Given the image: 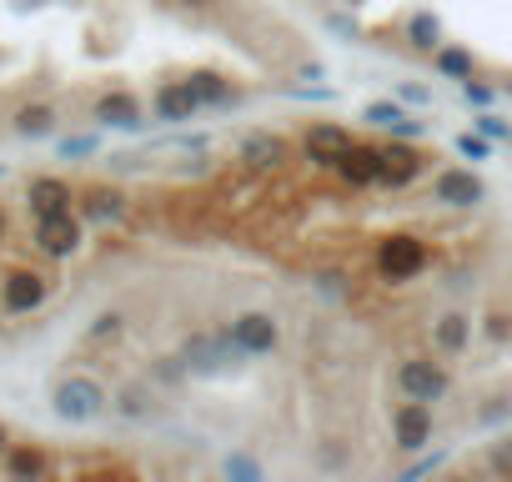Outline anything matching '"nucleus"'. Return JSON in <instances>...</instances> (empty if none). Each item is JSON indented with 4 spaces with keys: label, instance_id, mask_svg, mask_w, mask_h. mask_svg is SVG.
I'll return each mask as SVG.
<instances>
[{
    "label": "nucleus",
    "instance_id": "obj_35",
    "mask_svg": "<svg viewBox=\"0 0 512 482\" xmlns=\"http://www.w3.org/2000/svg\"><path fill=\"white\" fill-rule=\"evenodd\" d=\"M332 31H342V36H357L362 26H357V21H347V16H332Z\"/></svg>",
    "mask_w": 512,
    "mask_h": 482
},
{
    "label": "nucleus",
    "instance_id": "obj_32",
    "mask_svg": "<svg viewBox=\"0 0 512 482\" xmlns=\"http://www.w3.org/2000/svg\"><path fill=\"white\" fill-rule=\"evenodd\" d=\"M397 101H407V106H432V91H427V86H397Z\"/></svg>",
    "mask_w": 512,
    "mask_h": 482
},
{
    "label": "nucleus",
    "instance_id": "obj_17",
    "mask_svg": "<svg viewBox=\"0 0 512 482\" xmlns=\"http://www.w3.org/2000/svg\"><path fill=\"white\" fill-rule=\"evenodd\" d=\"M241 161H246L251 171H282V166L292 161V146H287L282 136H272V131H251V136L241 141Z\"/></svg>",
    "mask_w": 512,
    "mask_h": 482
},
{
    "label": "nucleus",
    "instance_id": "obj_23",
    "mask_svg": "<svg viewBox=\"0 0 512 482\" xmlns=\"http://www.w3.org/2000/svg\"><path fill=\"white\" fill-rule=\"evenodd\" d=\"M402 36H407L412 51H437V46H442V21H437L432 11H412Z\"/></svg>",
    "mask_w": 512,
    "mask_h": 482
},
{
    "label": "nucleus",
    "instance_id": "obj_21",
    "mask_svg": "<svg viewBox=\"0 0 512 482\" xmlns=\"http://www.w3.org/2000/svg\"><path fill=\"white\" fill-rule=\"evenodd\" d=\"M186 86H191V96H196L201 106H216V111L236 101L231 81H226V76H216V71H191V76H186Z\"/></svg>",
    "mask_w": 512,
    "mask_h": 482
},
{
    "label": "nucleus",
    "instance_id": "obj_28",
    "mask_svg": "<svg viewBox=\"0 0 512 482\" xmlns=\"http://www.w3.org/2000/svg\"><path fill=\"white\" fill-rule=\"evenodd\" d=\"M116 412H121V417H146V412H151V407H146V392H141V387H126V392L116 397Z\"/></svg>",
    "mask_w": 512,
    "mask_h": 482
},
{
    "label": "nucleus",
    "instance_id": "obj_2",
    "mask_svg": "<svg viewBox=\"0 0 512 482\" xmlns=\"http://www.w3.org/2000/svg\"><path fill=\"white\" fill-rule=\"evenodd\" d=\"M106 407H111V392H106L96 377H86V372H66V377L51 387V412H56L61 422H71V427L96 422Z\"/></svg>",
    "mask_w": 512,
    "mask_h": 482
},
{
    "label": "nucleus",
    "instance_id": "obj_7",
    "mask_svg": "<svg viewBox=\"0 0 512 482\" xmlns=\"http://www.w3.org/2000/svg\"><path fill=\"white\" fill-rule=\"evenodd\" d=\"M226 332H231L251 357H267V352L282 347V322H277L272 312H241V317H231Z\"/></svg>",
    "mask_w": 512,
    "mask_h": 482
},
{
    "label": "nucleus",
    "instance_id": "obj_19",
    "mask_svg": "<svg viewBox=\"0 0 512 482\" xmlns=\"http://www.w3.org/2000/svg\"><path fill=\"white\" fill-rule=\"evenodd\" d=\"M56 106H46V101H26V106H16V116H11V131L16 136H26V141H46L51 131H56Z\"/></svg>",
    "mask_w": 512,
    "mask_h": 482
},
{
    "label": "nucleus",
    "instance_id": "obj_27",
    "mask_svg": "<svg viewBox=\"0 0 512 482\" xmlns=\"http://www.w3.org/2000/svg\"><path fill=\"white\" fill-rule=\"evenodd\" d=\"M457 151H462L467 161H487V156H492V141H487L482 131H462V136H457Z\"/></svg>",
    "mask_w": 512,
    "mask_h": 482
},
{
    "label": "nucleus",
    "instance_id": "obj_20",
    "mask_svg": "<svg viewBox=\"0 0 512 482\" xmlns=\"http://www.w3.org/2000/svg\"><path fill=\"white\" fill-rule=\"evenodd\" d=\"M467 342H472V317L447 312V317H437V322H432V347H437L442 357H462V352H467Z\"/></svg>",
    "mask_w": 512,
    "mask_h": 482
},
{
    "label": "nucleus",
    "instance_id": "obj_16",
    "mask_svg": "<svg viewBox=\"0 0 512 482\" xmlns=\"http://www.w3.org/2000/svg\"><path fill=\"white\" fill-rule=\"evenodd\" d=\"M362 121L377 126V131H387V136H402V141H422V136H427V126L412 121V116L402 111V101H367Z\"/></svg>",
    "mask_w": 512,
    "mask_h": 482
},
{
    "label": "nucleus",
    "instance_id": "obj_24",
    "mask_svg": "<svg viewBox=\"0 0 512 482\" xmlns=\"http://www.w3.org/2000/svg\"><path fill=\"white\" fill-rule=\"evenodd\" d=\"M432 56H437V71H442L447 81H467V76H472V56H467V51H457V46H437Z\"/></svg>",
    "mask_w": 512,
    "mask_h": 482
},
{
    "label": "nucleus",
    "instance_id": "obj_22",
    "mask_svg": "<svg viewBox=\"0 0 512 482\" xmlns=\"http://www.w3.org/2000/svg\"><path fill=\"white\" fill-rule=\"evenodd\" d=\"M6 472H11V477H46V472H51V457H46L41 447H31V442H21V447L11 442V447H6Z\"/></svg>",
    "mask_w": 512,
    "mask_h": 482
},
{
    "label": "nucleus",
    "instance_id": "obj_9",
    "mask_svg": "<svg viewBox=\"0 0 512 482\" xmlns=\"http://www.w3.org/2000/svg\"><path fill=\"white\" fill-rule=\"evenodd\" d=\"M427 171V161H422V151L412 146V141H402V136H392V146H382V186H392V191H402V186H412L417 176Z\"/></svg>",
    "mask_w": 512,
    "mask_h": 482
},
{
    "label": "nucleus",
    "instance_id": "obj_26",
    "mask_svg": "<svg viewBox=\"0 0 512 482\" xmlns=\"http://www.w3.org/2000/svg\"><path fill=\"white\" fill-rule=\"evenodd\" d=\"M121 327H126V317L121 312H101L91 327H86V342H106V337H121Z\"/></svg>",
    "mask_w": 512,
    "mask_h": 482
},
{
    "label": "nucleus",
    "instance_id": "obj_15",
    "mask_svg": "<svg viewBox=\"0 0 512 482\" xmlns=\"http://www.w3.org/2000/svg\"><path fill=\"white\" fill-rule=\"evenodd\" d=\"M347 186H377V176H382V146H362V141H352L342 156H337V166H332Z\"/></svg>",
    "mask_w": 512,
    "mask_h": 482
},
{
    "label": "nucleus",
    "instance_id": "obj_13",
    "mask_svg": "<svg viewBox=\"0 0 512 482\" xmlns=\"http://www.w3.org/2000/svg\"><path fill=\"white\" fill-rule=\"evenodd\" d=\"M26 206H31V216H56V211L76 206V191H71L66 176H31L26 181Z\"/></svg>",
    "mask_w": 512,
    "mask_h": 482
},
{
    "label": "nucleus",
    "instance_id": "obj_34",
    "mask_svg": "<svg viewBox=\"0 0 512 482\" xmlns=\"http://www.w3.org/2000/svg\"><path fill=\"white\" fill-rule=\"evenodd\" d=\"M492 472H512V437L492 447Z\"/></svg>",
    "mask_w": 512,
    "mask_h": 482
},
{
    "label": "nucleus",
    "instance_id": "obj_31",
    "mask_svg": "<svg viewBox=\"0 0 512 482\" xmlns=\"http://www.w3.org/2000/svg\"><path fill=\"white\" fill-rule=\"evenodd\" d=\"M226 477H262V467L251 457H226Z\"/></svg>",
    "mask_w": 512,
    "mask_h": 482
},
{
    "label": "nucleus",
    "instance_id": "obj_8",
    "mask_svg": "<svg viewBox=\"0 0 512 482\" xmlns=\"http://www.w3.org/2000/svg\"><path fill=\"white\" fill-rule=\"evenodd\" d=\"M392 442H397L402 452H417V447H427V442H432V402H417V397H407V402L392 412Z\"/></svg>",
    "mask_w": 512,
    "mask_h": 482
},
{
    "label": "nucleus",
    "instance_id": "obj_1",
    "mask_svg": "<svg viewBox=\"0 0 512 482\" xmlns=\"http://www.w3.org/2000/svg\"><path fill=\"white\" fill-rule=\"evenodd\" d=\"M176 357H181L186 377H226V372H236V367L251 362V352L231 332H196V337L181 342Z\"/></svg>",
    "mask_w": 512,
    "mask_h": 482
},
{
    "label": "nucleus",
    "instance_id": "obj_30",
    "mask_svg": "<svg viewBox=\"0 0 512 482\" xmlns=\"http://www.w3.org/2000/svg\"><path fill=\"white\" fill-rule=\"evenodd\" d=\"M472 131H482L487 141H507V136H512V131H507V121H497V116H487V111L472 121Z\"/></svg>",
    "mask_w": 512,
    "mask_h": 482
},
{
    "label": "nucleus",
    "instance_id": "obj_33",
    "mask_svg": "<svg viewBox=\"0 0 512 482\" xmlns=\"http://www.w3.org/2000/svg\"><path fill=\"white\" fill-rule=\"evenodd\" d=\"M437 467H442V452H432V457H422V462H412V467H407L402 477L412 482V477H427V472H437Z\"/></svg>",
    "mask_w": 512,
    "mask_h": 482
},
{
    "label": "nucleus",
    "instance_id": "obj_10",
    "mask_svg": "<svg viewBox=\"0 0 512 482\" xmlns=\"http://www.w3.org/2000/svg\"><path fill=\"white\" fill-rule=\"evenodd\" d=\"M482 196H487V186H482L472 171H462V166L432 176V201H442V206H452V211H472Z\"/></svg>",
    "mask_w": 512,
    "mask_h": 482
},
{
    "label": "nucleus",
    "instance_id": "obj_3",
    "mask_svg": "<svg viewBox=\"0 0 512 482\" xmlns=\"http://www.w3.org/2000/svg\"><path fill=\"white\" fill-rule=\"evenodd\" d=\"M427 262H432L427 241H422V236H412V231H392V236H382V241H377V272H382V282H392V287H402V282L422 277V272H427Z\"/></svg>",
    "mask_w": 512,
    "mask_h": 482
},
{
    "label": "nucleus",
    "instance_id": "obj_5",
    "mask_svg": "<svg viewBox=\"0 0 512 482\" xmlns=\"http://www.w3.org/2000/svg\"><path fill=\"white\" fill-rule=\"evenodd\" d=\"M46 297H51V277H46V272H31V267H11L6 282H0V307H6L11 317L41 312Z\"/></svg>",
    "mask_w": 512,
    "mask_h": 482
},
{
    "label": "nucleus",
    "instance_id": "obj_36",
    "mask_svg": "<svg viewBox=\"0 0 512 482\" xmlns=\"http://www.w3.org/2000/svg\"><path fill=\"white\" fill-rule=\"evenodd\" d=\"M6 236H11V216H6V206H0V247H6Z\"/></svg>",
    "mask_w": 512,
    "mask_h": 482
},
{
    "label": "nucleus",
    "instance_id": "obj_14",
    "mask_svg": "<svg viewBox=\"0 0 512 482\" xmlns=\"http://www.w3.org/2000/svg\"><path fill=\"white\" fill-rule=\"evenodd\" d=\"M196 111H201V101L191 96L186 81H161L156 96H151V116L166 121V126H181V121H191Z\"/></svg>",
    "mask_w": 512,
    "mask_h": 482
},
{
    "label": "nucleus",
    "instance_id": "obj_29",
    "mask_svg": "<svg viewBox=\"0 0 512 482\" xmlns=\"http://www.w3.org/2000/svg\"><path fill=\"white\" fill-rule=\"evenodd\" d=\"M96 146H101V136H66L61 141V156L71 161V156H96Z\"/></svg>",
    "mask_w": 512,
    "mask_h": 482
},
{
    "label": "nucleus",
    "instance_id": "obj_37",
    "mask_svg": "<svg viewBox=\"0 0 512 482\" xmlns=\"http://www.w3.org/2000/svg\"><path fill=\"white\" fill-rule=\"evenodd\" d=\"M6 447H11V432H6V422H0V457H6Z\"/></svg>",
    "mask_w": 512,
    "mask_h": 482
},
{
    "label": "nucleus",
    "instance_id": "obj_38",
    "mask_svg": "<svg viewBox=\"0 0 512 482\" xmlns=\"http://www.w3.org/2000/svg\"><path fill=\"white\" fill-rule=\"evenodd\" d=\"M186 6H211V0H186Z\"/></svg>",
    "mask_w": 512,
    "mask_h": 482
},
{
    "label": "nucleus",
    "instance_id": "obj_18",
    "mask_svg": "<svg viewBox=\"0 0 512 482\" xmlns=\"http://www.w3.org/2000/svg\"><path fill=\"white\" fill-rule=\"evenodd\" d=\"M76 211H81V221L116 226V221H126V196H121L116 186H91V191L76 196Z\"/></svg>",
    "mask_w": 512,
    "mask_h": 482
},
{
    "label": "nucleus",
    "instance_id": "obj_4",
    "mask_svg": "<svg viewBox=\"0 0 512 482\" xmlns=\"http://www.w3.org/2000/svg\"><path fill=\"white\" fill-rule=\"evenodd\" d=\"M36 252L51 257V262H66L81 252V241H86V221L76 211H56V216H36Z\"/></svg>",
    "mask_w": 512,
    "mask_h": 482
},
{
    "label": "nucleus",
    "instance_id": "obj_25",
    "mask_svg": "<svg viewBox=\"0 0 512 482\" xmlns=\"http://www.w3.org/2000/svg\"><path fill=\"white\" fill-rule=\"evenodd\" d=\"M462 101H467V106H477V111H487V106L497 101V86H487V81L467 76V81H462Z\"/></svg>",
    "mask_w": 512,
    "mask_h": 482
},
{
    "label": "nucleus",
    "instance_id": "obj_12",
    "mask_svg": "<svg viewBox=\"0 0 512 482\" xmlns=\"http://www.w3.org/2000/svg\"><path fill=\"white\" fill-rule=\"evenodd\" d=\"M347 146H352V131L337 126V121H317V126H307V136H302V151H307L312 166H337V156H342Z\"/></svg>",
    "mask_w": 512,
    "mask_h": 482
},
{
    "label": "nucleus",
    "instance_id": "obj_11",
    "mask_svg": "<svg viewBox=\"0 0 512 482\" xmlns=\"http://www.w3.org/2000/svg\"><path fill=\"white\" fill-rule=\"evenodd\" d=\"M91 116H96V126H106V131H141V126H146L141 101H136L131 91H106V96H96Z\"/></svg>",
    "mask_w": 512,
    "mask_h": 482
},
{
    "label": "nucleus",
    "instance_id": "obj_6",
    "mask_svg": "<svg viewBox=\"0 0 512 482\" xmlns=\"http://www.w3.org/2000/svg\"><path fill=\"white\" fill-rule=\"evenodd\" d=\"M447 387H452V377H447V367H442V362H432V357H407V362L397 367V392H402V397L442 402V397H447Z\"/></svg>",
    "mask_w": 512,
    "mask_h": 482
}]
</instances>
